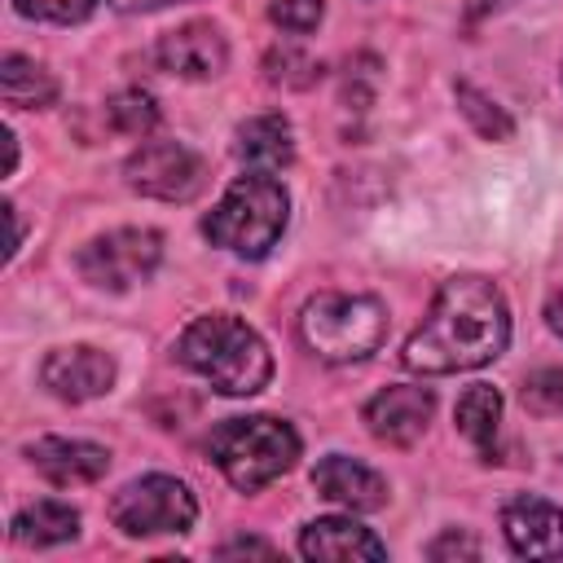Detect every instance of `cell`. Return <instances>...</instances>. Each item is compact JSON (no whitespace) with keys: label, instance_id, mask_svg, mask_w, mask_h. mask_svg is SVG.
I'll return each mask as SVG.
<instances>
[{"label":"cell","instance_id":"1","mask_svg":"<svg viewBox=\"0 0 563 563\" xmlns=\"http://www.w3.org/2000/svg\"><path fill=\"white\" fill-rule=\"evenodd\" d=\"M510 343V312L493 282L449 277L440 282L427 317L405 339V369L413 374H457L488 365Z\"/></svg>","mask_w":563,"mask_h":563},{"label":"cell","instance_id":"2","mask_svg":"<svg viewBox=\"0 0 563 563\" xmlns=\"http://www.w3.org/2000/svg\"><path fill=\"white\" fill-rule=\"evenodd\" d=\"M176 356L224 396H255L273 378V356L264 339L229 312H207L189 321L176 343Z\"/></svg>","mask_w":563,"mask_h":563},{"label":"cell","instance_id":"3","mask_svg":"<svg viewBox=\"0 0 563 563\" xmlns=\"http://www.w3.org/2000/svg\"><path fill=\"white\" fill-rule=\"evenodd\" d=\"M286 216H290V198L282 180H273L268 172H246L224 189L216 211L202 220V233L233 255L260 260L277 246Z\"/></svg>","mask_w":563,"mask_h":563},{"label":"cell","instance_id":"4","mask_svg":"<svg viewBox=\"0 0 563 563\" xmlns=\"http://www.w3.org/2000/svg\"><path fill=\"white\" fill-rule=\"evenodd\" d=\"M211 462L224 471V479L242 493H255L286 475L299 457V435L290 422L255 413V418H229L207 440Z\"/></svg>","mask_w":563,"mask_h":563},{"label":"cell","instance_id":"5","mask_svg":"<svg viewBox=\"0 0 563 563\" xmlns=\"http://www.w3.org/2000/svg\"><path fill=\"white\" fill-rule=\"evenodd\" d=\"M299 334H303V343L321 361L352 365V361H365L369 352L383 347V339H387V308L374 295L325 290V295H312L303 303Z\"/></svg>","mask_w":563,"mask_h":563},{"label":"cell","instance_id":"6","mask_svg":"<svg viewBox=\"0 0 563 563\" xmlns=\"http://www.w3.org/2000/svg\"><path fill=\"white\" fill-rule=\"evenodd\" d=\"M110 519L128 537L189 532L194 519H198V501L176 475H141V479H132L114 493Z\"/></svg>","mask_w":563,"mask_h":563},{"label":"cell","instance_id":"7","mask_svg":"<svg viewBox=\"0 0 563 563\" xmlns=\"http://www.w3.org/2000/svg\"><path fill=\"white\" fill-rule=\"evenodd\" d=\"M163 260V238L154 229H114L92 238L79 255L75 268L84 282L101 286V290H128L136 282H145Z\"/></svg>","mask_w":563,"mask_h":563},{"label":"cell","instance_id":"8","mask_svg":"<svg viewBox=\"0 0 563 563\" xmlns=\"http://www.w3.org/2000/svg\"><path fill=\"white\" fill-rule=\"evenodd\" d=\"M128 185L145 198H158V202H189L198 189H202V158L180 145V141H145L128 167H123Z\"/></svg>","mask_w":563,"mask_h":563},{"label":"cell","instance_id":"9","mask_svg":"<svg viewBox=\"0 0 563 563\" xmlns=\"http://www.w3.org/2000/svg\"><path fill=\"white\" fill-rule=\"evenodd\" d=\"M431 409H435V396L427 387H418V383H391L378 396H369L365 427H369L374 440L396 444V449H409L427 431Z\"/></svg>","mask_w":563,"mask_h":563},{"label":"cell","instance_id":"10","mask_svg":"<svg viewBox=\"0 0 563 563\" xmlns=\"http://www.w3.org/2000/svg\"><path fill=\"white\" fill-rule=\"evenodd\" d=\"M40 383L57 396V400H97L110 391L114 383V361L88 343H75V347H53L40 365Z\"/></svg>","mask_w":563,"mask_h":563},{"label":"cell","instance_id":"11","mask_svg":"<svg viewBox=\"0 0 563 563\" xmlns=\"http://www.w3.org/2000/svg\"><path fill=\"white\" fill-rule=\"evenodd\" d=\"M154 57L167 75H180V79H211L229 66V44L224 35L211 26V22H185L176 31H167L158 44H154Z\"/></svg>","mask_w":563,"mask_h":563},{"label":"cell","instance_id":"12","mask_svg":"<svg viewBox=\"0 0 563 563\" xmlns=\"http://www.w3.org/2000/svg\"><path fill=\"white\" fill-rule=\"evenodd\" d=\"M501 532L515 554L523 559H559L563 554V510L545 497H510L501 506Z\"/></svg>","mask_w":563,"mask_h":563},{"label":"cell","instance_id":"13","mask_svg":"<svg viewBox=\"0 0 563 563\" xmlns=\"http://www.w3.org/2000/svg\"><path fill=\"white\" fill-rule=\"evenodd\" d=\"M31 466L57 484V488H79V484H97L110 471V453L101 444L88 440H66V435H44L26 449Z\"/></svg>","mask_w":563,"mask_h":563},{"label":"cell","instance_id":"14","mask_svg":"<svg viewBox=\"0 0 563 563\" xmlns=\"http://www.w3.org/2000/svg\"><path fill=\"white\" fill-rule=\"evenodd\" d=\"M312 484H317L321 497H330V501H339L347 510H378L387 501L383 475L369 471V466H361V462H352V457H339V453L325 457V462H317Z\"/></svg>","mask_w":563,"mask_h":563},{"label":"cell","instance_id":"15","mask_svg":"<svg viewBox=\"0 0 563 563\" xmlns=\"http://www.w3.org/2000/svg\"><path fill=\"white\" fill-rule=\"evenodd\" d=\"M299 550L308 559H334V563H347V559H387V545L361 528L356 519H312L299 537Z\"/></svg>","mask_w":563,"mask_h":563},{"label":"cell","instance_id":"16","mask_svg":"<svg viewBox=\"0 0 563 563\" xmlns=\"http://www.w3.org/2000/svg\"><path fill=\"white\" fill-rule=\"evenodd\" d=\"M238 154L255 172H277L295 158V136L282 114H255L238 128Z\"/></svg>","mask_w":563,"mask_h":563},{"label":"cell","instance_id":"17","mask_svg":"<svg viewBox=\"0 0 563 563\" xmlns=\"http://www.w3.org/2000/svg\"><path fill=\"white\" fill-rule=\"evenodd\" d=\"M79 532V510L66 506V501H31L13 515V541L22 545H57V541H70Z\"/></svg>","mask_w":563,"mask_h":563},{"label":"cell","instance_id":"18","mask_svg":"<svg viewBox=\"0 0 563 563\" xmlns=\"http://www.w3.org/2000/svg\"><path fill=\"white\" fill-rule=\"evenodd\" d=\"M453 418H457V431L479 449V457L493 462V440H497V422H501V396H497V387H488V383L466 387L462 400H457V409H453Z\"/></svg>","mask_w":563,"mask_h":563},{"label":"cell","instance_id":"19","mask_svg":"<svg viewBox=\"0 0 563 563\" xmlns=\"http://www.w3.org/2000/svg\"><path fill=\"white\" fill-rule=\"evenodd\" d=\"M0 92H4V106L35 110V106H48L57 97V79L44 66H35L31 57H22V53H4V62H0Z\"/></svg>","mask_w":563,"mask_h":563},{"label":"cell","instance_id":"20","mask_svg":"<svg viewBox=\"0 0 563 563\" xmlns=\"http://www.w3.org/2000/svg\"><path fill=\"white\" fill-rule=\"evenodd\" d=\"M106 123L123 136H150L158 128V106L145 88H123L106 101Z\"/></svg>","mask_w":563,"mask_h":563},{"label":"cell","instance_id":"21","mask_svg":"<svg viewBox=\"0 0 563 563\" xmlns=\"http://www.w3.org/2000/svg\"><path fill=\"white\" fill-rule=\"evenodd\" d=\"M264 79L268 84H282V88H312L321 79V62H312L295 44H277L264 57Z\"/></svg>","mask_w":563,"mask_h":563},{"label":"cell","instance_id":"22","mask_svg":"<svg viewBox=\"0 0 563 563\" xmlns=\"http://www.w3.org/2000/svg\"><path fill=\"white\" fill-rule=\"evenodd\" d=\"M457 106H462V114L475 123V132L488 136V141H506V136L515 132L510 114H506L497 101H488L479 88H471V84H457Z\"/></svg>","mask_w":563,"mask_h":563},{"label":"cell","instance_id":"23","mask_svg":"<svg viewBox=\"0 0 563 563\" xmlns=\"http://www.w3.org/2000/svg\"><path fill=\"white\" fill-rule=\"evenodd\" d=\"M523 405L532 409V413H541V418H554V413H563V369H554V365H541V369H532L528 378H523Z\"/></svg>","mask_w":563,"mask_h":563},{"label":"cell","instance_id":"24","mask_svg":"<svg viewBox=\"0 0 563 563\" xmlns=\"http://www.w3.org/2000/svg\"><path fill=\"white\" fill-rule=\"evenodd\" d=\"M268 18H273L282 31H290V35H308V31L321 26L325 4H321V0H273V4H268Z\"/></svg>","mask_w":563,"mask_h":563},{"label":"cell","instance_id":"25","mask_svg":"<svg viewBox=\"0 0 563 563\" xmlns=\"http://www.w3.org/2000/svg\"><path fill=\"white\" fill-rule=\"evenodd\" d=\"M13 4H18V13H26V18L66 22V26H70V22H84L97 0H13Z\"/></svg>","mask_w":563,"mask_h":563},{"label":"cell","instance_id":"26","mask_svg":"<svg viewBox=\"0 0 563 563\" xmlns=\"http://www.w3.org/2000/svg\"><path fill=\"white\" fill-rule=\"evenodd\" d=\"M427 554H431V559H475L479 545H475L471 537H462V532H444L440 541H431Z\"/></svg>","mask_w":563,"mask_h":563},{"label":"cell","instance_id":"27","mask_svg":"<svg viewBox=\"0 0 563 563\" xmlns=\"http://www.w3.org/2000/svg\"><path fill=\"white\" fill-rule=\"evenodd\" d=\"M220 554H224V559H233V554H264V559H268L273 545H268V541H255V537H238V541H229Z\"/></svg>","mask_w":563,"mask_h":563},{"label":"cell","instance_id":"28","mask_svg":"<svg viewBox=\"0 0 563 563\" xmlns=\"http://www.w3.org/2000/svg\"><path fill=\"white\" fill-rule=\"evenodd\" d=\"M545 325H550V330L563 339V286H559V290L545 299Z\"/></svg>","mask_w":563,"mask_h":563},{"label":"cell","instance_id":"29","mask_svg":"<svg viewBox=\"0 0 563 563\" xmlns=\"http://www.w3.org/2000/svg\"><path fill=\"white\" fill-rule=\"evenodd\" d=\"M119 13H150V9H163V4H176V0H110Z\"/></svg>","mask_w":563,"mask_h":563}]
</instances>
